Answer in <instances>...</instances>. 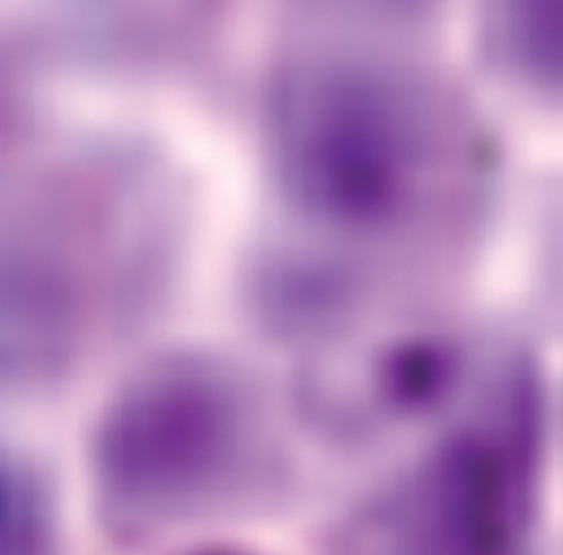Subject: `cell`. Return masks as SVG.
<instances>
[{"mask_svg":"<svg viewBox=\"0 0 563 555\" xmlns=\"http://www.w3.org/2000/svg\"><path fill=\"white\" fill-rule=\"evenodd\" d=\"M272 140L290 199L336 228H396L453 199L471 138L449 98L413 72L334 61L295 72L274 100Z\"/></svg>","mask_w":563,"mask_h":555,"instance_id":"6da1fadb","label":"cell"},{"mask_svg":"<svg viewBox=\"0 0 563 555\" xmlns=\"http://www.w3.org/2000/svg\"><path fill=\"white\" fill-rule=\"evenodd\" d=\"M232 379L203 363L162 366L113 410L102 476L135 513L162 515L225 493L247 460L250 423Z\"/></svg>","mask_w":563,"mask_h":555,"instance_id":"7a4b0ae2","label":"cell"},{"mask_svg":"<svg viewBox=\"0 0 563 555\" xmlns=\"http://www.w3.org/2000/svg\"><path fill=\"white\" fill-rule=\"evenodd\" d=\"M47 520L38 489L10 458L0 456V555H43Z\"/></svg>","mask_w":563,"mask_h":555,"instance_id":"3957f363","label":"cell"},{"mask_svg":"<svg viewBox=\"0 0 563 555\" xmlns=\"http://www.w3.org/2000/svg\"><path fill=\"white\" fill-rule=\"evenodd\" d=\"M550 6L552 0H504L497 25L510 61L519 67H539L543 76L550 65V34L532 28L530 21L550 25Z\"/></svg>","mask_w":563,"mask_h":555,"instance_id":"277c9868","label":"cell"}]
</instances>
